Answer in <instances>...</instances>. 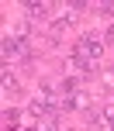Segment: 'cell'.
Here are the masks:
<instances>
[{"label":"cell","mask_w":114,"mask_h":131,"mask_svg":"<svg viewBox=\"0 0 114 131\" xmlns=\"http://www.w3.org/2000/svg\"><path fill=\"white\" fill-rule=\"evenodd\" d=\"M100 14H104V17H111V14H114V4H104V7H100Z\"/></svg>","instance_id":"obj_6"},{"label":"cell","mask_w":114,"mask_h":131,"mask_svg":"<svg viewBox=\"0 0 114 131\" xmlns=\"http://www.w3.org/2000/svg\"><path fill=\"white\" fill-rule=\"evenodd\" d=\"M4 114H7V117H4V121H7V131H14L17 121H21V111H4Z\"/></svg>","instance_id":"obj_4"},{"label":"cell","mask_w":114,"mask_h":131,"mask_svg":"<svg viewBox=\"0 0 114 131\" xmlns=\"http://www.w3.org/2000/svg\"><path fill=\"white\" fill-rule=\"evenodd\" d=\"M100 38L97 35H80V41H76V52L80 55H87V59H100Z\"/></svg>","instance_id":"obj_1"},{"label":"cell","mask_w":114,"mask_h":131,"mask_svg":"<svg viewBox=\"0 0 114 131\" xmlns=\"http://www.w3.org/2000/svg\"><path fill=\"white\" fill-rule=\"evenodd\" d=\"M24 55H28L24 35H17V38H4V59H24Z\"/></svg>","instance_id":"obj_2"},{"label":"cell","mask_w":114,"mask_h":131,"mask_svg":"<svg viewBox=\"0 0 114 131\" xmlns=\"http://www.w3.org/2000/svg\"><path fill=\"white\" fill-rule=\"evenodd\" d=\"M73 66H76V69H80V72H94V62H90L87 55H80V52L73 55Z\"/></svg>","instance_id":"obj_3"},{"label":"cell","mask_w":114,"mask_h":131,"mask_svg":"<svg viewBox=\"0 0 114 131\" xmlns=\"http://www.w3.org/2000/svg\"><path fill=\"white\" fill-rule=\"evenodd\" d=\"M28 14H31V17H45L48 7H45V4H28Z\"/></svg>","instance_id":"obj_5"}]
</instances>
